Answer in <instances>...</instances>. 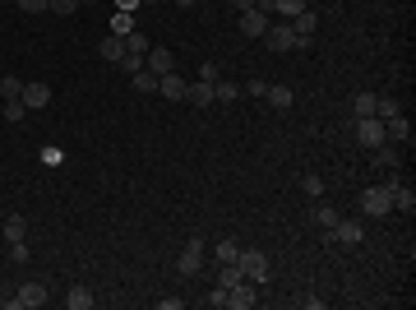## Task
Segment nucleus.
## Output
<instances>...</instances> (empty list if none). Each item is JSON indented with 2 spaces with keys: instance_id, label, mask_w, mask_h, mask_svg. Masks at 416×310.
<instances>
[{
  "instance_id": "nucleus-4",
  "label": "nucleus",
  "mask_w": 416,
  "mask_h": 310,
  "mask_svg": "<svg viewBox=\"0 0 416 310\" xmlns=\"http://www.w3.org/2000/svg\"><path fill=\"white\" fill-rule=\"evenodd\" d=\"M361 209L370 213V218H384V213H394V195H389V186H370L361 195Z\"/></svg>"
},
{
  "instance_id": "nucleus-13",
  "label": "nucleus",
  "mask_w": 416,
  "mask_h": 310,
  "mask_svg": "<svg viewBox=\"0 0 416 310\" xmlns=\"http://www.w3.org/2000/svg\"><path fill=\"white\" fill-rule=\"evenodd\" d=\"M213 84H218V79H213ZM213 84H208V79H195L186 89V102L190 107H213Z\"/></svg>"
},
{
  "instance_id": "nucleus-8",
  "label": "nucleus",
  "mask_w": 416,
  "mask_h": 310,
  "mask_svg": "<svg viewBox=\"0 0 416 310\" xmlns=\"http://www.w3.org/2000/svg\"><path fill=\"white\" fill-rule=\"evenodd\" d=\"M264 42H268V51H292L296 33H292V23H268V33H264Z\"/></svg>"
},
{
  "instance_id": "nucleus-23",
  "label": "nucleus",
  "mask_w": 416,
  "mask_h": 310,
  "mask_svg": "<svg viewBox=\"0 0 416 310\" xmlns=\"http://www.w3.org/2000/svg\"><path fill=\"white\" fill-rule=\"evenodd\" d=\"M213 255H218V264H236V255H241V245H236V241H227V236H222V241H218V250H213Z\"/></svg>"
},
{
  "instance_id": "nucleus-5",
  "label": "nucleus",
  "mask_w": 416,
  "mask_h": 310,
  "mask_svg": "<svg viewBox=\"0 0 416 310\" xmlns=\"http://www.w3.org/2000/svg\"><path fill=\"white\" fill-rule=\"evenodd\" d=\"M199 269H204V241L195 236V241L181 250V259H176V273H181V278H195Z\"/></svg>"
},
{
  "instance_id": "nucleus-28",
  "label": "nucleus",
  "mask_w": 416,
  "mask_h": 310,
  "mask_svg": "<svg viewBox=\"0 0 416 310\" xmlns=\"http://www.w3.org/2000/svg\"><path fill=\"white\" fill-rule=\"evenodd\" d=\"M315 222L324 227V232H333V222H338V213H333V204H315Z\"/></svg>"
},
{
  "instance_id": "nucleus-9",
  "label": "nucleus",
  "mask_w": 416,
  "mask_h": 310,
  "mask_svg": "<svg viewBox=\"0 0 416 310\" xmlns=\"http://www.w3.org/2000/svg\"><path fill=\"white\" fill-rule=\"evenodd\" d=\"M329 241H342V245H361L365 241V227L361 222H333V232H329Z\"/></svg>"
},
{
  "instance_id": "nucleus-31",
  "label": "nucleus",
  "mask_w": 416,
  "mask_h": 310,
  "mask_svg": "<svg viewBox=\"0 0 416 310\" xmlns=\"http://www.w3.org/2000/svg\"><path fill=\"white\" fill-rule=\"evenodd\" d=\"M398 111L403 107H398L394 98H375V116H379V121H389V116H398Z\"/></svg>"
},
{
  "instance_id": "nucleus-18",
  "label": "nucleus",
  "mask_w": 416,
  "mask_h": 310,
  "mask_svg": "<svg viewBox=\"0 0 416 310\" xmlns=\"http://www.w3.org/2000/svg\"><path fill=\"white\" fill-rule=\"evenodd\" d=\"M389 195H394L398 213H416V190L412 186H389Z\"/></svg>"
},
{
  "instance_id": "nucleus-44",
  "label": "nucleus",
  "mask_w": 416,
  "mask_h": 310,
  "mask_svg": "<svg viewBox=\"0 0 416 310\" xmlns=\"http://www.w3.org/2000/svg\"><path fill=\"white\" fill-rule=\"evenodd\" d=\"M134 5H139V0H121V10H125V14H130V10H134Z\"/></svg>"
},
{
  "instance_id": "nucleus-41",
  "label": "nucleus",
  "mask_w": 416,
  "mask_h": 310,
  "mask_svg": "<svg viewBox=\"0 0 416 310\" xmlns=\"http://www.w3.org/2000/svg\"><path fill=\"white\" fill-rule=\"evenodd\" d=\"M199 79H208V84H213V79H222V75H218V65H208V60H204V65H199Z\"/></svg>"
},
{
  "instance_id": "nucleus-46",
  "label": "nucleus",
  "mask_w": 416,
  "mask_h": 310,
  "mask_svg": "<svg viewBox=\"0 0 416 310\" xmlns=\"http://www.w3.org/2000/svg\"><path fill=\"white\" fill-rule=\"evenodd\" d=\"M79 5H93V0H79Z\"/></svg>"
},
{
  "instance_id": "nucleus-30",
  "label": "nucleus",
  "mask_w": 416,
  "mask_h": 310,
  "mask_svg": "<svg viewBox=\"0 0 416 310\" xmlns=\"http://www.w3.org/2000/svg\"><path fill=\"white\" fill-rule=\"evenodd\" d=\"M111 33H116V37H130V33H134V19H130V14L121 10L116 19H111Z\"/></svg>"
},
{
  "instance_id": "nucleus-17",
  "label": "nucleus",
  "mask_w": 416,
  "mask_h": 310,
  "mask_svg": "<svg viewBox=\"0 0 416 310\" xmlns=\"http://www.w3.org/2000/svg\"><path fill=\"white\" fill-rule=\"evenodd\" d=\"M98 51H102V60L121 65V60H125V37H116V33H111V37H102V46H98Z\"/></svg>"
},
{
  "instance_id": "nucleus-34",
  "label": "nucleus",
  "mask_w": 416,
  "mask_h": 310,
  "mask_svg": "<svg viewBox=\"0 0 416 310\" xmlns=\"http://www.w3.org/2000/svg\"><path fill=\"white\" fill-rule=\"evenodd\" d=\"M14 5H19L23 14H46V5H51V0H14Z\"/></svg>"
},
{
  "instance_id": "nucleus-25",
  "label": "nucleus",
  "mask_w": 416,
  "mask_h": 310,
  "mask_svg": "<svg viewBox=\"0 0 416 310\" xmlns=\"http://www.w3.org/2000/svg\"><path fill=\"white\" fill-rule=\"evenodd\" d=\"M134 93H157V75H148V70H139V75H130Z\"/></svg>"
},
{
  "instance_id": "nucleus-2",
  "label": "nucleus",
  "mask_w": 416,
  "mask_h": 310,
  "mask_svg": "<svg viewBox=\"0 0 416 310\" xmlns=\"http://www.w3.org/2000/svg\"><path fill=\"white\" fill-rule=\"evenodd\" d=\"M5 306H10V310H42L46 306V288H42V283H23Z\"/></svg>"
},
{
  "instance_id": "nucleus-21",
  "label": "nucleus",
  "mask_w": 416,
  "mask_h": 310,
  "mask_svg": "<svg viewBox=\"0 0 416 310\" xmlns=\"http://www.w3.org/2000/svg\"><path fill=\"white\" fill-rule=\"evenodd\" d=\"M236 98H241V84H231V79L213 84V102H236Z\"/></svg>"
},
{
  "instance_id": "nucleus-27",
  "label": "nucleus",
  "mask_w": 416,
  "mask_h": 310,
  "mask_svg": "<svg viewBox=\"0 0 416 310\" xmlns=\"http://www.w3.org/2000/svg\"><path fill=\"white\" fill-rule=\"evenodd\" d=\"M301 10H306V0H273V14H282V19H296Z\"/></svg>"
},
{
  "instance_id": "nucleus-35",
  "label": "nucleus",
  "mask_w": 416,
  "mask_h": 310,
  "mask_svg": "<svg viewBox=\"0 0 416 310\" xmlns=\"http://www.w3.org/2000/svg\"><path fill=\"white\" fill-rule=\"evenodd\" d=\"M46 10H51V14H74V10H79V0H51Z\"/></svg>"
},
{
  "instance_id": "nucleus-12",
  "label": "nucleus",
  "mask_w": 416,
  "mask_h": 310,
  "mask_svg": "<svg viewBox=\"0 0 416 310\" xmlns=\"http://www.w3.org/2000/svg\"><path fill=\"white\" fill-rule=\"evenodd\" d=\"M384 139H398V144H412V121H407L403 111L384 121Z\"/></svg>"
},
{
  "instance_id": "nucleus-36",
  "label": "nucleus",
  "mask_w": 416,
  "mask_h": 310,
  "mask_svg": "<svg viewBox=\"0 0 416 310\" xmlns=\"http://www.w3.org/2000/svg\"><path fill=\"white\" fill-rule=\"evenodd\" d=\"M10 259L23 264V259H28V241H10Z\"/></svg>"
},
{
  "instance_id": "nucleus-19",
  "label": "nucleus",
  "mask_w": 416,
  "mask_h": 310,
  "mask_svg": "<svg viewBox=\"0 0 416 310\" xmlns=\"http://www.w3.org/2000/svg\"><path fill=\"white\" fill-rule=\"evenodd\" d=\"M93 301H98V297H93L88 288H70L65 292V310H93Z\"/></svg>"
},
{
  "instance_id": "nucleus-45",
  "label": "nucleus",
  "mask_w": 416,
  "mask_h": 310,
  "mask_svg": "<svg viewBox=\"0 0 416 310\" xmlns=\"http://www.w3.org/2000/svg\"><path fill=\"white\" fill-rule=\"evenodd\" d=\"M139 5H153V0H139Z\"/></svg>"
},
{
  "instance_id": "nucleus-15",
  "label": "nucleus",
  "mask_w": 416,
  "mask_h": 310,
  "mask_svg": "<svg viewBox=\"0 0 416 310\" xmlns=\"http://www.w3.org/2000/svg\"><path fill=\"white\" fill-rule=\"evenodd\" d=\"M287 23H292V33H296V37H315V28H319V14L306 5V10L296 14V19H287Z\"/></svg>"
},
{
  "instance_id": "nucleus-14",
  "label": "nucleus",
  "mask_w": 416,
  "mask_h": 310,
  "mask_svg": "<svg viewBox=\"0 0 416 310\" xmlns=\"http://www.w3.org/2000/svg\"><path fill=\"white\" fill-rule=\"evenodd\" d=\"M268 23H273L268 14H259V10H245V14H241V33H245V37H264V33H268Z\"/></svg>"
},
{
  "instance_id": "nucleus-37",
  "label": "nucleus",
  "mask_w": 416,
  "mask_h": 310,
  "mask_svg": "<svg viewBox=\"0 0 416 310\" xmlns=\"http://www.w3.org/2000/svg\"><path fill=\"white\" fill-rule=\"evenodd\" d=\"M208 306H213V310L227 306V288H213V292H208Z\"/></svg>"
},
{
  "instance_id": "nucleus-10",
  "label": "nucleus",
  "mask_w": 416,
  "mask_h": 310,
  "mask_svg": "<svg viewBox=\"0 0 416 310\" xmlns=\"http://www.w3.org/2000/svg\"><path fill=\"white\" fill-rule=\"evenodd\" d=\"M186 89L190 84L181 75H157V93H162L167 102H186Z\"/></svg>"
},
{
  "instance_id": "nucleus-24",
  "label": "nucleus",
  "mask_w": 416,
  "mask_h": 310,
  "mask_svg": "<svg viewBox=\"0 0 416 310\" xmlns=\"http://www.w3.org/2000/svg\"><path fill=\"white\" fill-rule=\"evenodd\" d=\"M241 283V264H218V288H236Z\"/></svg>"
},
{
  "instance_id": "nucleus-7",
  "label": "nucleus",
  "mask_w": 416,
  "mask_h": 310,
  "mask_svg": "<svg viewBox=\"0 0 416 310\" xmlns=\"http://www.w3.org/2000/svg\"><path fill=\"white\" fill-rule=\"evenodd\" d=\"M171 65H176V56L167 51V46H148V51H143V70H148V75H171Z\"/></svg>"
},
{
  "instance_id": "nucleus-1",
  "label": "nucleus",
  "mask_w": 416,
  "mask_h": 310,
  "mask_svg": "<svg viewBox=\"0 0 416 310\" xmlns=\"http://www.w3.org/2000/svg\"><path fill=\"white\" fill-rule=\"evenodd\" d=\"M236 264H241V278H250V283H268V273H273V264H268V255L264 250H241L236 255Z\"/></svg>"
},
{
  "instance_id": "nucleus-11",
  "label": "nucleus",
  "mask_w": 416,
  "mask_h": 310,
  "mask_svg": "<svg viewBox=\"0 0 416 310\" xmlns=\"http://www.w3.org/2000/svg\"><path fill=\"white\" fill-rule=\"evenodd\" d=\"M19 98H23V107H28V111H42L46 102H51V89L33 79V84H23V93H19Z\"/></svg>"
},
{
  "instance_id": "nucleus-33",
  "label": "nucleus",
  "mask_w": 416,
  "mask_h": 310,
  "mask_svg": "<svg viewBox=\"0 0 416 310\" xmlns=\"http://www.w3.org/2000/svg\"><path fill=\"white\" fill-rule=\"evenodd\" d=\"M125 51L143 56V51H148V37H143V33H130V37H125Z\"/></svg>"
},
{
  "instance_id": "nucleus-22",
  "label": "nucleus",
  "mask_w": 416,
  "mask_h": 310,
  "mask_svg": "<svg viewBox=\"0 0 416 310\" xmlns=\"http://www.w3.org/2000/svg\"><path fill=\"white\" fill-rule=\"evenodd\" d=\"M0 111H5V121H10V125H19L23 116H28V107H23V98H5V107H0Z\"/></svg>"
},
{
  "instance_id": "nucleus-39",
  "label": "nucleus",
  "mask_w": 416,
  "mask_h": 310,
  "mask_svg": "<svg viewBox=\"0 0 416 310\" xmlns=\"http://www.w3.org/2000/svg\"><path fill=\"white\" fill-rule=\"evenodd\" d=\"M241 93H250V98H264V93H268V84H264V79H250Z\"/></svg>"
},
{
  "instance_id": "nucleus-16",
  "label": "nucleus",
  "mask_w": 416,
  "mask_h": 310,
  "mask_svg": "<svg viewBox=\"0 0 416 310\" xmlns=\"http://www.w3.org/2000/svg\"><path fill=\"white\" fill-rule=\"evenodd\" d=\"M264 102H268V107H278V111H287L296 102V93L287 89V84H268V93H264Z\"/></svg>"
},
{
  "instance_id": "nucleus-3",
  "label": "nucleus",
  "mask_w": 416,
  "mask_h": 310,
  "mask_svg": "<svg viewBox=\"0 0 416 310\" xmlns=\"http://www.w3.org/2000/svg\"><path fill=\"white\" fill-rule=\"evenodd\" d=\"M356 144H361V148L389 144V139H384V121H379V116H356Z\"/></svg>"
},
{
  "instance_id": "nucleus-6",
  "label": "nucleus",
  "mask_w": 416,
  "mask_h": 310,
  "mask_svg": "<svg viewBox=\"0 0 416 310\" xmlns=\"http://www.w3.org/2000/svg\"><path fill=\"white\" fill-rule=\"evenodd\" d=\"M254 301H259V283H250V278H241L236 288H227V306L231 310H250Z\"/></svg>"
},
{
  "instance_id": "nucleus-40",
  "label": "nucleus",
  "mask_w": 416,
  "mask_h": 310,
  "mask_svg": "<svg viewBox=\"0 0 416 310\" xmlns=\"http://www.w3.org/2000/svg\"><path fill=\"white\" fill-rule=\"evenodd\" d=\"M379 167H398V153L389 144H379Z\"/></svg>"
},
{
  "instance_id": "nucleus-43",
  "label": "nucleus",
  "mask_w": 416,
  "mask_h": 310,
  "mask_svg": "<svg viewBox=\"0 0 416 310\" xmlns=\"http://www.w3.org/2000/svg\"><path fill=\"white\" fill-rule=\"evenodd\" d=\"M171 5H181V10H195L199 0H171Z\"/></svg>"
},
{
  "instance_id": "nucleus-29",
  "label": "nucleus",
  "mask_w": 416,
  "mask_h": 310,
  "mask_svg": "<svg viewBox=\"0 0 416 310\" xmlns=\"http://www.w3.org/2000/svg\"><path fill=\"white\" fill-rule=\"evenodd\" d=\"M351 111H356V116H375V93H356V98H351Z\"/></svg>"
},
{
  "instance_id": "nucleus-42",
  "label": "nucleus",
  "mask_w": 416,
  "mask_h": 310,
  "mask_svg": "<svg viewBox=\"0 0 416 310\" xmlns=\"http://www.w3.org/2000/svg\"><path fill=\"white\" fill-rule=\"evenodd\" d=\"M227 5H231V10H236V14H245V10H254V0H227Z\"/></svg>"
},
{
  "instance_id": "nucleus-26",
  "label": "nucleus",
  "mask_w": 416,
  "mask_h": 310,
  "mask_svg": "<svg viewBox=\"0 0 416 310\" xmlns=\"http://www.w3.org/2000/svg\"><path fill=\"white\" fill-rule=\"evenodd\" d=\"M23 93V79L19 75H0V98H19Z\"/></svg>"
},
{
  "instance_id": "nucleus-20",
  "label": "nucleus",
  "mask_w": 416,
  "mask_h": 310,
  "mask_svg": "<svg viewBox=\"0 0 416 310\" xmlns=\"http://www.w3.org/2000/svg\"><path fill=\"white\" fill-rule=\"evenodd\" d=\"M5 236H10V241H28V218H23V213H10V218H5Z\"/></svg>"
},
{
  "instance_id": "nucleus-32",
  "label": "nucleus",
  "mask_w": 416,
  "mask_h": 310,
  "mask_svg": "<svg viewBox=\"0 0 416 310\" xmlns=\"http://www.w3.org/2000/svg\"><path fill=\"white\" fill-rule=\"evenodd\" d=\"M301 190H306V195H315V200H319V195H324V181H319L315 172H310V176H301Z\"/></svg>"
},
{
  "instance_id": "nucleus-38",
  "label": "nucleus",
  "mask_w": 416,
  "mask_h": 310,
  "mask_svg": "<svg viewBox=\"0 0 416 310\" xmlns=\"http://www.w3.org/2000/svg\"><path fill=\"white\" fill-rule=\"evenodd\" d=\"M121 65H125V70H130V75H139V70H143V56H134V51H125V60H121Z\"/></svg>"
}]
</instances>
